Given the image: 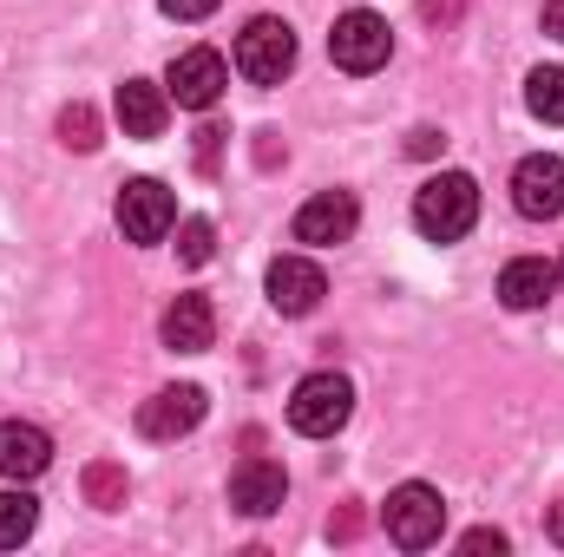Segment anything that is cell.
Instances as JSON below:
<instances>
[{"label": "cell", "mask_w": 564, "mask_h": 557, "mask_svg": "<svg viewBox=\"0 0 564 557\" xmlns=\"http://www.w3.org/2000/svg\"><path fill=\"white\" fill-rule=\"evenodd\" d=\"M388 53H394V33H388V20L368 13V7H348V13L335 20V33H328V59H335L341 73H381Z\"/></svg>", "instance_id": "obj_5"}, {"label": "cell", "mask_w": 564, "mask_h": 557, "mask_svg": "<svg viewBox=\"0 0 564 557\" xmlns=\"http://www.w3.org/2000/svg\"><path fill=\"white\" fill-rule=\"evenodd\" d=\"M512 204H519V217H532V223L558 217L564 210V157H552V151L519 157V171H512Z\"/></svg>", "instance_id": "obj_9"}, {"label": "cell", "mask_w": 564, "mask_h": 557, "mask_svg": "<svg viewBox=\"0 0 564 557\" xmlns=\"http://www.w3.org/2000/svg\"><path fill=\"white\" fill-rule=\"evenodd\" d=\"M86 499L99 505V512H119L126 505V466H86Z\"/></svg>", "instance_id": "obj_20"}, {"label": "cell", "mask_w": 564, "mask_h": 557, "mask_svg": "<svg viewBox=\"0 0 564 557\" xmlns=\"http://www.w3.org/2000/svg\"><path fill=\"white\" fill-rule=\"evenodd\" d=\"M33 525H40V505H33L26 492H0V551L26 545V538H33Z\"/></svg>", "instance_id": "obj_18"}, {"label": "cell", "mask_w": 564, "mask_h": 557, "mask_svg": "<svg viewBox=\"0 0 564 557\" xmlns=\"http://www.w3.org/2000/svg\"><path fill=\"white\" fill-rule=\"evenodd\" d=\"M119 230H126V243H164L177 230V197L158 177H132L119 190Z\"/></svg>", "instance_id": "obj_6"}, {"label": "cell", "mask_w": 564, "mask_h": 557, "mask_svg": "<svg viewBox=\"0 0 564 557\" xmlns=\"http://www.w3.org/2000/svg\"><path fill=\"white\" fill-rule=\"evenodd\" d=\"M558 282H564V263H558Z\"/></svg>", "instance_id": "obj_29"}, {"label": "cell", "mask_w": 564, "mask_h": 557, "mask_svg": "<svg viewBox=\"0 0 564 557\" xmlns=\"http://www.w3.org/2000/svg\"><path fill=\"white\" fill-rule=\"evenodd\" d=\"M355 414V387H348V374H308V381H295V394H289V426L295 433H308V439H328V433H341Z\"/></svg>", "instance_id": "obj_2"}, {"label": "cell", "mask_w": 564, "mask_h": 557, "mask_svg": "<svg viewBox=\"0 0 564 557\" xmlns=\"http://www.w3.org/2000/svg\"><path fill=\"white\" fill-rule=\"evenodd\" d=\"M426 26H440V33H453L459 26V13H466V0H421Z\"/></svg>", "instance_id": "obj_22"}, {"label": "cell", "mask_w": 564, "mask_h": 557, "mask_svg": "<svg viewBox=\"0 0 564 557\" xmlns=\"http://www.w3.org/2000/svg\"><path fill=\"white\" fill-rule=\"evenodd\" d=\"M204 387H164V394H151L139 407V433L144 439H184L197 419H204Z\"/></svg>", "instance_id": "obj_12"}, {"label": "cell", "mask_w": 564, "mask_h": 557, "mask_svg": "<svg viewBox=\"0 0 564 557\" xmlns=\"http://www.w3.org/2000/svg\"><path fill=\"white\" fill-rule=\"evenodd\" d=\"M210 250H217V230H210L204 217H184V223H177V256H184L191 270H204Z\"/></svg>", "instance_id": "obj_21"}, {"label": "cell", "mask_w": 564, "mask_h": 557, "mask_svg": "<svg viewBox=\"0 0 564 557\" xmlns=\"http://www.w3.org/2000/svg\"><path fill=\"white\" fill-rule=\"evenodd\" d=\"M355 532H361V512H355V505H348V512H341V518H335V538H355Z\"/></svg>", "instance_id": "obj_27"}, {"label": "cell", "mask_w": 564, "mask_h": 557, "mask_svg": "<svg viewBox=\"0 0 564 557\" xmlns=\"http://www.w3.org/2000/svg\"><path fill=\"white\" fill-rule=\"evenodd\" d=\"M545 33L564 40V0H545Z\"/></svg>", "instance_id": "obj_26"}, {"label": "cell", "mask_w": 564, "mask_h": 557, "mask_svg": "<svg viewBox=\"0 0 564 557\" xmlns=\"http://www.w3.org/2000/svg\"><path fill=\"white\" fill-rule=\"evenodd\" d=\"M552 288H558V263H545V256H519V263L499 270V302L519 308V315H525V308H545Z\"/></svg>", "instance_id": "obj_15"}, {"label": "cell", "mask_w": 564, "mask_h": 557, "mask_svg": "<svg viewBox=\"0 0 564 557\" xmlns=\"http://www.w3.org/2000/svg\"><path fill=\"white\" fill-rule=\"evenodd\" d=\"M459 551H466V557H486V551L499 557V551H506V532H492V525H479V532H466V538H459Z\"/></svg>", "instance_id": "obj_23"}, {"label": "cell", "mask_w": 564, "mask_h": 557, "mask_svg": "<svg viewBox=\"0 0 564 557\" xmlns=\"http://www.w3.org/2000/svg\"><path fill=\"white\" fill-rule=\"evenodd\" d=\"M381 525H388V538H394L401 551H426V545H440V532H446V499H440L433 485H421V479H408V485L388 492Z\"/></svg>", "instance_id": "obj_3"}, {"label": "cell", "mask_w": 564, "mask_h": 557, "mask_svg": "<svg viewBox=\"0 0 564 557\" xmlns=\"http://www.w3.org/2000/svg\"><path fill=\"white\" fill-rule=\"evenodd\" d=\"M289 66H295V33H289V20L257 13V20L237 33V73H243L250 86H282Z\"/></svg>", "instance_id": "obj_4"}, {"label": "cell", "mask_w": 564, "mask_h": 557, "mask_svg": "<svg viewBox=\"0 0 564 557\" xmlns=\"http://www.w3.org/2000/svg\"><path fill=\"white\" fill-rule=\"evenodd\" d=\"M479 223V184L466 171H440L414 190V230L426 243H459Z\"/></svg>", "instance_id": "obj_1"}, {"label": "cell", "mask_w": 564, "mask_h": 557, "mask_svg": "<svg viewBox=\"0 0 564 557\" xmlns=\"http://www.w3.org/2000/svg\"><path fill=\"white\" fill-rule=\"evenodd\" d=\"M158 335H164V348H177V354H204V348H210V335H217V315H210V302H204V295H177V302L164 308Z\"/></svg>", "instance_id": "obj_14"}, {"label": "cell", "mask_w": 564, "mask_h": 557, "mask_svg": "<svg viewBox=\"0 0 564 557\" xmlns=\"http://www.w3.org/2000/svg\"><path fill=\"white\" fill-rule=\"evenodd\" d=\"M59 144H66V151H99V112H93L86 99H73V106L59 112Z\"/></svg>", "instance_id": "obj_19"}, {"label": "cell", "mask_w": 564, "mask_h": 557, "mask_svg": "<svg viewBox=\"0 0 564 557\" xmlns=\"http://www.w3.org/2000/svg\"><path fill=\"white\" fill-rule=\"evenodd\" d=\"M53 466V439L33 419H0V479H40Z\"/></svg>", "instance_id": "obj_13"}, {"label": "cell", "mask_w": 564, "mask_h": 557, "mask_svg": "<svg viewBox=\"0 0 564 557\" xmlns=\"http://www.w3.org/2000/svg\"><path fill=\"white\" fill-rule=\"evenodd\" d=\"M440 132H433V125H421V132H414V139H408V151H414V157H433V151H440Z\"/></svg>", "instance_id": "obj_25"}, {"label": "cell", "mask_w": 564, "mask_h": 557, "mask_svg": "<svg viewBox=\"0 0 564 557\" xmlns=\"http://www.w3.org/2000/svg\"><path fill=\"white\" fill-rule=\"evenodd\" d=\"M164 119H171V92L164 86H151V79H126L119 86V125H126V139H158Z\"/></svg>", "instance_id": "obj_16"}, {"label": "cell", "mask_w": 564, "mask_h": 557, "mask_svg": "<svg viewBox=\"0 0 564 557\" xmlns=\"http://www.w3.org/2000/svg\"><path fill=\"white\" fill-rule=\"evenodd\" d=\"M263 288H270V308H276V315H308V308L328 295V276H322V263H308V256H276L270 276H263Z\"/></svg>", "instance_id": "obj_10"}, {"label": "cell", "mask_w": 564, "mask_h": 557, "mask_svg": "<svg viewBox=\"0 0 564 557\" xmlns=\"http://www.w3.org/2000/svg\"><path fill=\"white\" fill-rule=\"evenodd\" d=\"M282 499H289V479H282L276 459H243L230 472V505L243 518H270V512H282Z\"/></svg>", "instance_id": "obj_11"}, {"label": "cell", "mask_w": 564, "mask_h": 557, "mask_svg": "<svg viewBox=\"0 0 564 557\" xmlns=\"http://www.w3.org/2000/svg\"><path fill=\"white\" fill-rule=\"evenodd\" d=\"M545 532H552V545H564V499L545 512Z\"/></svg>", "instance_id": "obj_28"}, {"label": "cell", "mask_w": 564, "mask_h": 557, "mask_svg": "<svg viewBox=\"0 0 564 557\" xmlns=\"http://www.w3.org/2000/svg\"><path fill=\"white\" fill-rule=\"evenodd\" d=\"M355 223H361L355 190H315V197L295 210V243H308V250H335V243L355 237Z\"/></svg>", "instance_id": "obj_8"}, {"label": "cell", "mask_w": 564, "mask_h": 557, "mask_svg": "<svg viewBox=\"0 0 564 557\" xmlns=\"http://www.w3.org/2000/svg\"><path fill=\"white\" fill-rule=\"evenodd\" d=\"M224 86H230V66H224V53H210V46H184V53L171 59V73H164V92H171L177 106H191V112H210V106L224 99Z\"/></svg>", "instance_id": "obj_7"}, {"label": "cell", "mask_w": 564, "mask_h": 557, "mask_svg": "<svg viewBox=\"0 0 564 557\" xmlns=\"http://www.w3.org/2000/svg\"><path fill=\"white\" fill-rule=\"evenodd\" d=\"M158 7H164L171 20H204V13H217L224 0H158Z\"/></svg>", "instance_id": "obj_24"}, {"label": "cell", "mask_w": 564, "mask_h": 557, "mask_svg": "<svg viewBox=\"0 0 564 557\" xmlns=\"http://www.w3.org/2000/svg\"><path fill=\"white\" fill-rule=\"evenodd\" d=\"M525 106H532V119L564 125V66H539V73L525 79Z\"/></svg>", "instance_id": "obj_17"}]
</instances>
